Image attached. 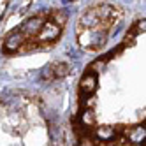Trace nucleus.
Returning <instances> with one entry per match:
<instances>
[{"instance_id": "obj_1", "label": "nucleus", "mask_w": 146, "mask_h": 146, "mask_svg": "<svg viewBox=\"0 0 146 146\" xmlns=\"http://www.w3.org/2000/svg\"><path fill=\"white\" fill-rule=\"evenodd\" d=\"M123 16V11L118 5L97 4L83 13L78 23V37L83 48L97 51L108 40L109 32Z\"/></svg>"}, {"instance_id": "obj_2", "label": "nucleus", "mask_w": 146, "mask_h": 146, "mask_svg": "<svg viewBox=\"0 0 146 146\" xmlns=\"http://www.w3.org/2000/svg\"><path fill=\"white\" fill-rule=\"evenodd\" d=\"M81 90H83V93H86V95H90V93H92L93 90H95V76H93V74H88L85 79H83Z\"/></svg>"}]
</instances>
